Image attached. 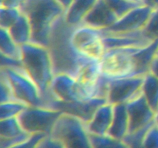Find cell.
Listing matches in <instances>:
<instances>
[{"instance_id":"obj_3","label":"cell","mask_w":158,"mask_h":148,"mask_svg":"<svg viewBox=\"0 0 158 148\" xmlns=\"http://www.w3.org/2000/svg\"><path fill=\"white\" fill-rule=\"evenodd\" d=\"M32 27L31 43L47 47L52 28L65 10L57 0H26L20 9Z\"/></svg>"},{"instance_id":"obj_37","label":"cell","mask_w":158,"mask_h":148,"mask_svg":"<svg viewBox=\"0 0 158 148\" xmlns=\"http://www.w3.org/2000/svg\"><path fill=\"white\" fill-rule=\"evenodd\" d=\"M142 3L151 7L152 9H158V0H143Z\"/></svg>"},{"instance_id":"obj_42","label":"cell","mask_w":158,"mask_h":148,"mask_svg":"<svg viewBox=\"0 0 158 148\" xmlns=\"http://www.w3.org/2000/svg\"><path fill=\"white\" fill-rule=\"evenodd\" d=\"M2 70H0V75H1V74H2Z\"/></svg>"},{"instance_id":"obj_43","label":"cell","mask_w":158,"mask_h":148,"mask_svg":"<svg viewBox=\"0 0 158 148\" xmlns=\"http://www.w3.org/2000/svg\"><path fill=\"white\" fill-rule=\"evenodd\" d=\"M142 1H143V0H142Z\"/></svg>"},{"instance_id":"obj_41","label":"cell","mask_w":158,"mask_h":148,"mask_svg":"<svg viewBox=\"0 0 158 148\" xmlns=\"http://www.w3.org/2000/svg\"><path fill=\"white\" fill-rule=\"evenodd\" d=\"M156 56L158 57V47H157V52H156Z\"/></svg>"},{"instance_id":"obj_18","label":"cell","mask_w":158,"mask_h":148,"mask_svg":"<svg viewBox=\"0 0 158 148\" xmlns=\"http://www.w3.org/2000/svg\"><path fill=\"white\" fill-rule=\"evenodd\" d=\"M129 134V117L126 104L114 105L112 123L107 135L124 140Z\"/></svg>"},{"instance_id":"obj_36","label":"cell","mask_w":158,"mask_h":148,"mask_svg":"<svg viewBox=\"0 0 158 148\" xmlns=\"http://www.w3.org/2000/svg\"><path fill=\"white\" fill-rule=\"evenodd\" d=\"M150 72L158 79V57L155 56L150 68Z\"/></svg>"},{"instance_id":"obj_14","label":"cell","mask_w":158,"mask_h":148,"mask_svg":"<svg viewBox=\"0 0 158 148\" xmlns=\"http://www.w3.org/2000/svg\"><path fill=\"white\" fill-rule=\"evenodd\" d=\"M118 18L104 0H97L92 9L85 17L82 25L103 31L111 27Z\"/></svg>"},{"instance_id":"obj_11","label":"cell","mask_w":158,"mask_h":148,"mask_svg":"<svg viewBox=\"0 0 158 148\" xmlns=\"http://www.w3.org/2000/svg\"><path fill=\"white\" fill-rule=\"evenodd\" d=\"M153 10L146 5H140L120 17L111 27L102 32L110 34H124L142 30L146 26Z\"/></svg>"},{"instance_id":"obj_34","label":"cell","mask_w":158,"mask_h":148,"mask_svg":"<svg viewBox=\"0 0 158 148\" xmlns=\"http://www.w3.org/2000/svg\"><path fill=\"white\" fill-rule=\"evenodd\" d=\"M10 66H22L21 62L9 58L0 52V70Z\"/></svg>"},{"instance_id":"obj_29","label":"cell","mask_w":158,"mask_h":148,"mask_svg":"<svg viewBox=\"0 0 158 148\" xmlns=\"http://www.w3.org/2000/svg\"><path fill=\"white\" fill-rule=\"evenodd\" d=\"M142 148H158V126L155 123L145 133L142 140Z\"/></svg>"},{"instance_id":"obj_4","label":"cell","mask_w":158,"mask_h":148,"mask_svg":"<svg viewBox=\"0 0 158 148\" xmlns=\"http://www.w3.org/2000/svg\"><path fill=\"white\" fill-rule=\"evenodd\" d=\"M50 136L58 140L63 148H93L86 123L68 114L60 115Z\"/></svg>"},{"instance_id":"obj_7","label":"cell","mask_w":158,"mask_h":148,"mask_svg":"<svg viewBox=\"0 0 158 148\" xmlns=\"http://www.w3.org/2000/svg\"><path fill=\"white\" fill-rule=\"evenodd\" d=\"M61 114V112L52 108L27 106L18 119L23 130L29 135L43 134L50 136Z\"/></svg>"},{"instance_id":"obj_30","label":"cell","mask_w":158,"mask_h":148,"mask_svg":"<svg viewBox=\"0 0 158 148\" xmlns=\"http://www.w3.org/2000/svg\"><path fill=\"white\" fill-rule=\"evenodd\" d=\"M45 137L46 135L43 134H32L24 140L11 145L8 148H37L39 143Z\"/></svg>"},{"instance_id":"obj_28","label":"cell","mask_w":158,"mask_h":148,"mask_svg":"<svg viewBox=\"0 0 158 148\" xmlns=\"http://www.w3.org/2000/svg\"><path fill=\"white\" fill-rule=\"evenodd\" d=\"M111 10L117 15L118 18L123 16L134 8L140 6L142 3L133 2L129 0H104Z\"/></svg>"},{"instance_id":"obj_1","label":"cell","mask_w":158,"mask_h":148,"mask_svg":"<svg viewBox=\"0 0 158 148\" xmlns=\"http://www.w3.org/2000/svg\"><path fill=\"white\" fill-rule=\"evenodd\" d=\"M74 29L66 23L64 15L52 26L47 48L52 59L54 74L66 73L76 77L81 66L89 60L79 55L73 47L70 39Z\"/></svg>"},{"instance_id":"obj_12","label":"cell","mask_w":158,"mask_h":148,"mask_svg":"<svg viewBox=\"0 0 158 148\" xmlns=\"http://www.w3.org/2000/svg\"><path fill=\"white\" fill-rule=\"evenodd\" d=\"M105 103H106V100L103 98H94L89 100L73 102L54 100L49 105V108L59 110L62 113L77 117L86 123L90 120L99 106Z\"/></svg>"},{"instance_id":"obj_33","label":"cell","mask_w":158,"mask_h":148,"mask_svg":"<svg viewBox=\"0 0 158 148\" xmlns=\"http://www.w3.org/2000/svg\"><path fill=\"white\" fill-rule=\"evenodd\" d=\"M37 148H63V146L51 136H46L40 141Z\"/></svg>"},{"instance_id":"obj_25","label":"cell","mask_w":158,"mask_h":148,"mask_svg":"<svg viewBox=\"0 0 158 148\" xmlns=\"http://www.w3.org/2000/svg\"><path fill=\"white\" fill-rule=\"evenodd\" d=\"M26 105L16 100H12L0 104V120L19 117Z\"/></svg>"},{"instance_id":"obj_38","label":"cell","mask_w":158,"mask_h":148,"mask_svg":"<svg viewBox=\"0 0 158 148\" xmlns=\"http://www.w3.org/2000/svg\"><path fill=\"white\" fill-rule=\"evenodd\" d=\"M19 141H21V140H19ZM19 141H16V140H6L0 138V148H8L11 145L14 144V143H17Z\"/></svg>"},{"instance_id":"obj_39","label":"cell","mask_w":158,"mask_h":148,"mask_svg":"<svg viewBox=\"0 0 158 148\" xmlns=\"http://www.w3.org/2000/svg\"><path fill=\"white\" fill-rule=\"evenodd\" d=\"M73 1L74 0H57L59 4L63 8V9H64L65 11L69 8V6L72 4Z\"/></svg>"},{"instance_id":"obj_20","label":"cell","mask_w":158,"mask_h":148,"mask_svg":"<svg viewBox=\"0 0 158 148\" xmlns=\"http://www.w3.org/2000/svg\"><path fill=\"white\" fill-rule=\"evenodd\" d=\"M23 130L18 117L0 120V138L6 140H23L29 137Z\"/></svg>"},{"instance_id":"obj_13","label":"cell","mask_w":158,"mask_h":148,"mask_svg":"<svg viewBox=\"0 0 158 148\" xmlns=\"http://www.w3.org/2000/svg\"><path fill=\"white\" fill-rule=\"evenodd\" d=\"M129 117V134H134L154 123L155 112L142 94L127 103Z\"/></svg>"},{"instance_id":"obj_35","label":"cell","mask_w":158,"mask_h":148,"mask_svg":"<svg viewBox=\"0 0 158 148\" xmlns=\"http://www.w3.org/2000/svg\"><path fill=\"white\" fill-rule=\"evenodd\" d=\"M26 0H0V6L20 9Z\"/></svg>"},{"instance_id":"obj_2","label":"cell","mask_w":158,"mask_h":148,"mask_svg":"<svg viewBox=\"0 0 158 148\" xmlns=\"http://www.w3.org/2000/svg\"><path fill=\"white\" fill-rule=\"evenodd\" d=\"M20 49L22 67L38 86L46 106L49 108L54 100L50 86L55 74L49 49L31 42L21 46Z\"/></svg>"},{"instance_id":"obj_8","label":"cell","mask_w":158,"mask_h":148,"mask_svg":"<svg viewBox=\"0 0 158 148\" xmlns=\"http://www.w3.org/2000/svg\"><path fill=\"white\" fill-rule=\"evenodd\" d=\"M70 39L76 52L84 58L100 61L106 51L101 30L89 26L81 25L75 28Z\"/></svg>"},{"instance_id":"obj_21","label":"cell","mask_w":158,"mask_h":148,"mask_svg":"<svg viewBox=\"0 0 158 148\" xmlns=\"http://www.w3.org/2000/svg\"><path fill=\"white\" fill-rule=\"evenodd\" d=\"M9 31L14 41L19 46L31 42L32 27L29 18L23 12Z\"/></svg>"},{"instance_id":"obj_6","label":"cell","mask_w":158,"mask_h":148,"mask_svg":"<svg viewBox=\"0 0 158 148\" xmlns=\"http://www.w3.org/2000/svg\"><path fill=\"white\" fill-rule=\"evenodd\" d=\"M140 48L106 49L99 61L102 75L108 79L134 76V54Z\"/></svg>"},{"instance_id":"obj_23","label":"cell","mask_w":158,"mask_h":148,"mask_svg":"<svg viewBox=\"0 0 158 148\" xmlns=\"http://www.w3.org/2000/svg\"><path fill=\"white\" fill-rule=\"evenodd\" d=\"M0 52L9 58L20 61V46L14 41L9 31L2 27H0Z\"/></svg>"},{"instance_id":"obj_16","label":"cell","mask_w":158,"mask_h":148,"mask_svg":"<svg viewBox=\"0 0 158 148\" xmlns=\"http://www.w3.org/2000/svg\"><path fill=\"white\" fill-rule=\"evenodd\" d=\"M114 105L105 103L99 106L94 116L86 123V129L92 135H106L112 123Z\"/></svg>"},{"instance_id":"obj_19","label":"cell","mask_w":158,"mask_h":148,"mask_svg":"<svg viewBox=\"0 0 158 148\" xmlns=\"http://www.w3.org/2000/svg\"><path fill=\"white\" fill-rule=\"evenodd\" d=\"M158 47V40L148 46L139 49L134 54V76H143L150 72Z\"/></svg>"},{"instance_id":"obj_26","label":"cell","mask_w":158,"mask_h":148,"mask_svg":"<svg viewBox=\"0 0 158 148\" xmlns=\"http://www.w3.org/2000/svg\"><path fill=\"white\" fill-rule=\"evenodd\" d=\"M21 14V10L19 9L0 6V27L9 30Z\"/></svg>"},{"instance_id":"obj_40","label":"cell","mask_w":158,"mask_h":148,"mask_svg":"<svg viewBox=\"0 0 158 148\" xmlns=\"http://www.w3.org/2000/svg\"><path fill=\"white\" fill-rule=\"evenodd\" d=\"M154 123L158 126V108L155 113V117H154Z\"/></svg>"},{"instance_id":"obj_24","label":"cell","mask_w":158,"mask_h":148,"mask_svg":"<svg viewBox=\"0 0 158 148\" xmlns=\"http://www.w3.org/2000/svg\"><path fill=\"white\" fill-rule=\"evenodd\" d=\"M90 135L93 148H130L123 140L114 138L109 135Z\"/></svg>"},{"instance_id":"obj_27","label":"cell","mask_w":158,"mask_h":148,"mask_svg":"<svg viewBox=\"0 0 158 148\" xmlns=\"http://www.w3.org/2000/svg\"><path fill=\"white\" fill-rule=\"evenodd\" d=\"M143 37L150 43L158 40V9H154L147 23L141 30Z\"/></svg>"},{"instance_id":"obj_31","label":"cell","mask_w":158,"mask_h":148,"mask_svg":"<svg viewBox=\"0 0 158 148\" xmlns=\"http://www.w3.org/2000/svg\"><path fill=\"white\" fill-rule=\"evenodd\" d=\"M15 99L13 97L10 84L2 72V74L0 75V104Z\"/></svg>"},{"instance_id":"obj_9","label":"cell","mask_w":158,"mask_h":148,"mask_svg":"<svg viewBox=\"0 0 158 148\" xmlns=\"http://www.w3.org/2000/svg\"><path fill=\"white\" fill-rule=\"evenodd\" d=\"M143 76L109 79L106 102L112 105L127 104L142 94Z\"/></svg>"},{"instance_id":"obj_32","label":"cell","mask_w":158,"mask_h":148,"mask_svg":"<svg viewBox=\"0 0 158 148\" xmlns=\"http://www.w3.org/2000/svg\"><path fill=\"white\" fill-rule=\"evenodd\" d=\"M151 125L137 131V132L134 133V134H128L123 140L129 145L130 148H142V140H143V136Z\"/></svg>"},{"instance_id":"obj_17","label":"cell","mask_w":158,"mask_h":148,"mask_svg":"<svg viewBox=\"0 0 158 148\" xmlns=\"http://www.w3.org/2000/svg\"><path fill=\"white\" fill-rule=\"evenodd\" d=\"M97 0H74L64 12V19L71 27L81 26L83 19Z\"/></svg>"},{"instance_id":"obj_15","label":"cell","mask_w":158,"mask_h":148,"mask_svg":"<svg viewBox=\"0 0 158 148\" xmlns=\"http://www.w3.org/2000/svg\"><path fill=\"white\" fill-rule=\"evenodd\" d=\"M102 33L106 50L117 48H141L153 43L143 37L141 30L124 34H110L103 32Z\"/></svg>"},{"instance_id":"obj_5","label":"cell","mask_w":158,"mask_h":148,"mask_svg":"<svg viewBox=\"0 0 158 148\" xmlns=\"http://www.w3.org/2000/svg\"><path fill=\"white\" fill-rule=\"evenodd\" d=\"M14 98L26 106L47 107L40 89L22 66H10L3 69Z\"/></svg>"},{"instance_id":"obj_22","label":"cell","mask_w":158,"mask_h":148,"mask_svg":"<svg viewBox=\"0 0 158 148\" xmlns=\"http://www.w3.org/2000/svg\"><path fill=\"white\" fill-rule=\"evenodd\" d=\"M142 95L156 113L158 108V79L151 72L143 76Z\"/></svg>"},{"instance_id":"obj_10","label":"cell","mask_w":158,"mask_h":148,"mask_svg":"<svg viewBox=\"0 0 158 148\" xmlns=\"http://www.w3.org/2000/svg\"><path fill=\"white\" fill-rule=\"evenodd\" d=\"M50 91L54 100L73 102L89 100L87 92L75 77L66 73L54 75L50 86Z\"/></svg>"}]
</instances>
